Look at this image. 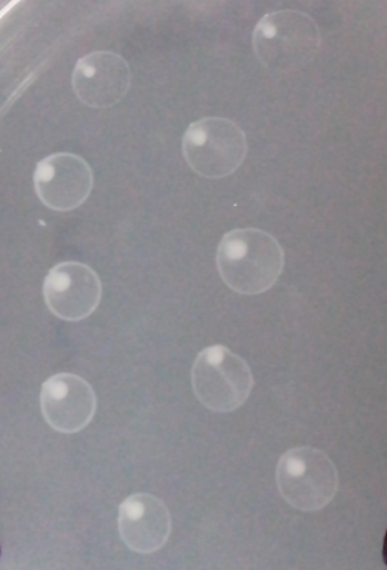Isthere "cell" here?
Wrapping results in <instances>:
<instances>
[{
    "mask_svg": "<svg viewBox=\"0 0 387 570\" xmlns=\"http://www.w3.org/2000/svg\"><path fill=\"white\" fill-rule=\"evenodd\" d=\"M194 393L212 413H232L249 399L255 379L247 361L225 345L197 355L192 367Z\"/></svg>",
    "mask_w": 387,
    "mask_h": 570,
    "instance_id": "cell-4",
    "label": "cell"
},
{
    "mask_svg": "<svg viewBox=\"0 0 387 570\" xmlns=\"http://www.w3.org/2000/svg\"><path fill=\"white\" fill-rule=\"evenodd\" d=\"M276 485L284 501L296 510L320 511L334 501L338 492L337 466L319 449H290L276 465Z\"/></svg>",
    "mask_w": 387,
    "mask_h": 570,
    "instance_id": "cell-3",
    "label": "cell"
},
{
    "mask_svg": "<svg viewBox=\"0 0 387 570\" xmlns=\"http://www.w3.org/2000/svg\"><path fill=\"white\" fill-rule=\"evenodd\" d=\"M321 35L309 14L284 10L264 16L252 33V49L264 67L275 73H295L318 55Z\"/></svg>",
    "mask_w": 387,
    "mask_h": 570,
    "instance_id": "cell-2",
    "label": "cell"
},
{
    "mask_svg": "<svg viewBox=\"0 0 387 570\" xmlns=\"http://www.w3.org/2000/svg\"><path fill=\"white\" fill-rule=\"evenodd\" d=\"M102 285L97 273L81 263H62L51 268L43 284L47 307L58 318L79 322L97 311Z\"/></svg>",
    "mask_w": 387,
    "mask_h": 570,
    "instance_id": "cell-7",
    "label": "cell"
},
{
    "mask_svg": "<svg viewBox=\"0 0 387 570\" xmlns=\"http://www.w3.org/2000/svg\"><path fill=\"white\" fill-rule=\"evenodd\" d=\"M131 70L120 55L97 51L79 59L72 76L77 98L93 109L118 105L128 94Z\"/></svg>",
    "mask_w": 387,
    "mask_h": 570,
    "instance_id": "cell-8",
    "label": "cell"
},
{
    "mask_svg": "<svg viewBox=\"0 0 387 570\" xmlns=\"http://www.w3.org/2000/svg\"><path fill=\"white\" fill-rule=\"evenodd\" d=\"M34 187L39 200L47 208L70 212L89 199L93 187V173L81 156L54 154L37 165Z\"/></svg>",
    "mask_w": 387,
    "mask_h": 570,
    "instance_id": "cell-6",
    "label": "cell"
},
{
    "mask_svg": "<svg viewBox=\"0 0 387 570\" xmlns=\"http://www.w3.org/2000/svg\"><path fill=\"white\" fill-rule=\"evenodd\" d=\"M248 154L247 136L239 125L222 117H207L188 126L183 156L199 176L220 179L231 176Z\"/></svg>",
    "mask_w": 387,
    "mask_h": 570,
    "instance_id": "cell-5",
    "label": "cell"
},
{
    "mask_svg": "<svg viewBox=\"0 0 387 570\" xmlns=\"http://www.w3.org/2000/svg\"><path fill=\"white\" fill-rule=\"evenodd\" d=\"M118 530L131 551L153 553L163 548L171 534L168 507L152 494L130 495L118 510Z\"/></svg>",
    "mask_w": 387,
    "mask_h": 570,
    "instance_id": "cell-10",
    "label": "cell"
},
{
    "mask_svg": "<svg viewBox=\"0 0 387 570\" xmlns=\"http://www.w3.org/2000/svg\"><path fill=\"white\" fill-rule=\"evenodd\" d=\"M286 264L281 245L259 228L227 233L217 250V268L228 288L244 296L271 289Z\"/></svg>",
    "mask_w": 387,
    "mask_h": 570,
    "instance_id": "cell-1",
    "label": "cell"
},
{
    "mask_svg": "<svg viewBox=\"0 0 387 570\" xmlns=\"http://www.w3.org/2000/svg\"><path fill=\"white\" fill-rule=\"evenodd\" d=\"M39 401L44 421L60 433L85 430L97 413V394L85 379L75 374L46 380Z\"/></svg>",
    "mask_w": 387,
    "mask_h": 570,
    "instance_id": "cell-9",
    "label": "cell"
}]
</instances>
